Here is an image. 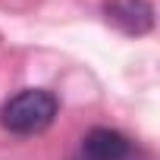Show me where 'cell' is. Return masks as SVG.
I'll return each mask as SVG.
<instances>
[{"label":"cell","instance_id":"6da1fadb","mask_svg":"<svg viewBox=\"0 0 160 160\" xmlns=\"http://www.w3.org/2000/svg\"><path fill=\"white\" fill-rule=\"evenodd\" d=\"M60 113V101L47 88H25L0 107V126L13 135H38Z\"/></svg>","mask_w":160,"mask_h":160},{"label":"cell","instance_id":"7a4b0ae2","mask_svg":"<svg viewBox=\"0 0 160 160\" xmlns=\"http://www.w3.org/2000/svg\"><path fill=\"white\" fill-rule=\"evenodd\" d=\"M107 22L122 35H148L154 28V7L148 0H104Z\"/></svg>","mask_w":160,"mask_h":160},{"label":"cell","instance_id":"3957f363","mask_svg":"<svg viewBox=\"0 0 160 160\" xmlns=\"http://www.w3.org/2000/svg\"><path fill=\"white\" fill-rule=\"evenodd\" d=\"M129 154H132V141L119 129L98 126V129L85 132V138H82V157L85 160H126Z\"/></svg>","mask_w":160,"mask_h":160}]
</instances>
